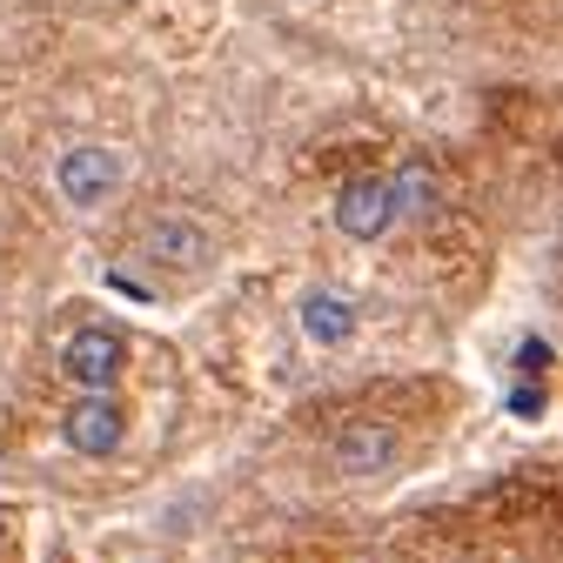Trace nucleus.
<instances>
[{
    "mask_svg": "<svg viewBox=\"0 0 563 563\" xmlns=\"http://www.w3.org/2000/svg\"><path fill=\"white\" fill-rule=\"evenodd\" d=\"M216 255H222V242H216V229H208L201 216H155L148 229H141V262H148L155 275H181V282H195V275H208L216 268Z\"/></svg>",
    "mask_w": 563,
    "mask_h": 563,
    "instance_id": "obj_2",
    "label": "nucleus"
},
{
    "mask_svg": "<svg viewBox=\"0 0 563 563\" xmlns=\"http://www.w3.org/2000/svg\"><path fill=\"white\" fill-rule=\"evenodd\" d=\"M396 450H402V437L389 430V422H376V416H363V422H349V430H335V470L342 476H383V470H396Z\"/></svg>",
    "mask_w": 563,
    "mask_h": 563,
    "instance_id": "obj_6",
    "label": "nucleus"
},
{
    "mask_svg": "<svg viewBox=\"0 0 563 563\" xmlns=\"http://www.w3.org/2000/svg\"><path fill=\"white\" fill-rule=\"evenodd\" d=\"M543 363H550V342L543 335H523L517 342V369H543Z\"/></svg>",
    "mask_w": 563,
    "mask_h": 563,
    "instance_id": "obj_10",
    "label": "nucleus"
},
{
    "mask_svg": "<svg viewBox=\"0 0 563 563\" xmlns=\"http://www.w3.org/2000/svg\"><path fill=\"white\" fill-rule=\"evenodd\" d=\"M296 322H302V335L316 349H342L349 335H356V302H349L342 289H309L302 309H296Z\"/></svg>",
    "mask_w": 563,
    "mask_h": 563,
    "instance_id": "obj_7",
    "label": "nucleus"
},
{
    "mask_svg": "<svg viewBox=\"0 0 563 563\" xmlns=\"http://www.w3.org/2000/svg\"><path fill=\"white\" fill-rule=\"evenodd\" d=\"M121 369H128V335L108 329V322H81L60 342V376L75 389H114Z\"/></svg>",
    "mask_w": 563,
    "mask_h": 563,
    "instance_id": "obj_4",
    "label": "nucleus"
},
{
    "mask_svg": "<svg viewBox=\"0 0 563 563\" xmlns=\"http://www.w3.org/2000/svg\"><path fill=\"white\" fill-rule=\"evenodd\" d=\"M121 188H128V155L121 148H108V141H75V148H60V162H54V201L60 208L95 216V208H108Z\"/></svg>",
    "mask_w": 563,
    "mask_h": 563,
    "instance_id": "obj_1",
    "label": "nucleus"
},
{
    "mask_svg": "<svg viewBox=\"0 0 563 563\" xmlns=\"http://www.w3.org/2000/svg\"><path fill=\"white\" fill-rule=\"evenodd\" d=\"M510 409H517L523 422H530V416H543V389H537V383H510Z\"/></svg>",
    "mask_w": 563,
    "mask_h": 563,
    "instance_id": "obj_9",
    "label": "nucleus"
},
{
    "mask_svg": "<svg viewBox=\"0 0 563 563\" xmlns=\"http://www.w3.org/2000/svg\"><path fill=\"white\" fill-rule=\"evenodd\" d=\"M60 443L75 450V456H88V463L121 456V443H128V402L114 389H81L75 402L60 409Z\"/></svg>",
    "mask_w": 563,
    "mask_h": 563,
    "instance_id": "obj_3",
    "label": "nucleus"
},
{
    "mask_svg": "<svg viewBox=\"0 0 563 563\" xmlns=\"http://www.w3.org/2000/svg\"><path fill=\"white\" fill-rule=\"evenodd\" d=\"M389 181H396V222H430V216H437L443 181H437V168H430V162H402Z\"/></svg>",
    "mask_w": 563,
    "mask_h": 563,
    "instance_id": "obj_8",
    "label": "nucleus"
},
{
    "mask_svg": "<svg viewBox=\"0 0 563 563\" xmlns=\"http://www.w3.org/2000/svg\"><path fill=\"white\" fill-rule=\"evenodd\" d=\"M335 229L349 242H383L396 229V181L389 175H356L335 188Z\"/></svg>",
    "mask_w": 563,
    "mask_h": 563,
    "instance_id": "obj_5",
    "label": "nucleus"
}]
</instances>
